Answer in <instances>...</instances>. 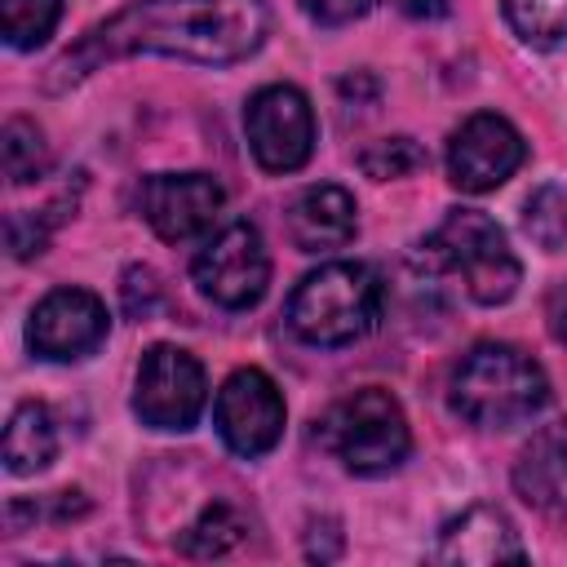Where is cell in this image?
I'll return each mask as SVG.
<instances>
[{"mask_svg": "<svg viewBox=\"0 0 567 567\" xmlns=\"http://www.w3.org/2000/svg\"><path fill=\"white\" fill-rule=\"evenodd\" d=\"M385 284L368 261H323L288 297V328L306 346H350L381 319Z\"/></svg>", "mask_w": 567, "mask_h": 567, "instance_id": "3957f363", "label": "cell"}, {"mask_svg": "<svg viewBox=\"0 0 567 567\" xmlns=\"http://www.w3.org/2000/svg\"><path fill=\"white\" fill-rule=\"evenodd\" d=\"M111 315L89 288H53L27 323V346L49 363H75L106 341Z\"/></svg>", "mask_w": 567, "mask_h": 567, "instance_id": "8fae6325", "label": "cell"}, {"mask_svg": "<svg viewBox=\"0 0 567 567\" xmlns=\"http://www.w3.org/2000/svg\"><path fill=\"white\" fill-rule=\"evenodd\" d=\"M523 230L536 248L558 252L567 244V190L563 186H536L523 204Z\"/></svg>", "mask_w": 567, "mask_h": 567, "instance_id": "44dd1931", "label": "cell"}, {"mask_svg": "<svg viewBox=\"0 0 567 567\" xmlns=\"http://www.w3.org/2000/svg\"><path fill=\"white\" fill-rule=\"evenodd\" d=\"M208 403L204 363L182 346H151L137 363L133 412L151 430H190Z\"/></svg>", "mask_w": 567, "mask_h": 567, "instance_id": "8992f818", "label": "cell"}, {"mask_svg": "<svg viewBox=\"0 0 567 567\" xmlns=\"http://www.w3.org/2000/svg\"><path fill=\"white\" fill-rule=\"evenodd\" d=\"M439 563L456 567H492V563H523V545L514 523L492 505H470L461 518H452L439 532Z\"/></svg>", "mask_w": 567, "mask_h": 567, "instance_id": "4fadbf2b", "label": "cell"}, {"mask_svg": "<svg viewBox=\"0 0 567 567\" xmlns=\"http://www.w3.org/2000/svg\"><path fill=\"white\" fill-rule=\"evenodd\" d=\"M447 403L461 421L478 430H509L532 421L549 403V377L527 350L509 341H478L461 354Z\"/></svg>", "mask_w": 567, "mask_h": 567, "instance_id": "7a4b0ae2", "label": "cell"}, {"mask_svg": "<svg viewBox=\"0 0 567 567\" xmlns=\"http://www.w3.org/2000/svg\"><path fill=\"white\" fill-rule=\"evenodd\" d=\"M505 22L532 49H554L567 40V0H505Z\"/></svg>", "mask_w": 567, "mask_h": 567, "instance_id": "ffe728a7", "label": "cell"}, {"mask_svg": "<svg viewBox=\"0 0 567 567\" xmlns=\"http://www.w3.org/2000/svg\"><path fill=\"white\" fill-rule=\"evenodd\" d=\"M75 199H53L49 208H40V213H9V221H4V239H9V252L22 261V257H35L44 244H49V235H53V226L62 221V208H71Z\"/></svg>", "mask_w": 567, "mask_h": 567, "instance_id": "603a6c76", "label": "cell"}, {"mask_svg": "<svg viewBox=\"0 0 567 567\" xmlns=\"http://www.w3.org/2000/svg\"><path fill=\"white\" fill-rule=\"evenodd\" d=\"M403 13H408V18H425V22H434V18L447 13V0H403Z\"/></svg>", "mask_w": 567, "mask_h": 567, "instance_id": "83f0119b", "label": "cell"}, {"mask_svg": "<svg viewBox=\"0 0 567 567\" xmlns=\"http://www.w3.org/2000/svg\"><path fill=\"white\" fill-rule=\"evenodd\" d=\"M199 292L226 310H248L270 284V257L252 221H226L190 261Z\"/></svg>", "mask_w": 567, "mask_h": 567, "instance_id": "52a82bcc", "label": "cell"}, {"mask_svg": "<svg viewBox=\"0 0 567 567\" xmlns=\"http://www.w3.org/2000/svg\"><path fill=\"white\" fill-rule=\"evenodd\" d=\"M213 421L235 456H266L284 439V394L261 368H239L221 381Z\"/></svg>", "mask_w": 567, "mask_h": 567, "instance_id": "9c48e42d", "label": "cell"}, {"mask_svg": "<svg viewBox=\"0 0 567 567\" xmlns=\"http://www.w3.org/2000/svg\"><path fill=\"white\" fill-rule=\"evenodd\" d=\"M248 151L266 173H297L315 151V111L297 84H266L244 111Z\"/></svg>", "mask_w": 567, "mask_h": 567, "instance_id": "ba28073f", "label": "cell"}, {"mask_svg": "<svg viewBox=\"0 0 567 567\" xmlns=\"http://www.w3.org/2000/svg\"><path fill=\"white\" fill-rule=\"evenodd\" d=\"M337 89H341V97H377V80L363 75V71L359 75H346Z\"/></svg>", "mask_w": 567, "mask_h": 567, "instance_id": "4316f807", "label": "cell"}, {"mask_svg": "<svg viewBox=\"0 0 567 567\" xmlns=\"http://www.w3.org/2000/svg\"><path fill=\"white\" fill-rule=\"evenodd\" d=\"M319 439L350 474H390L412 452V430L399 399L377 385L332 403L319 421Z\"/></svg>", "mask_w": 567, "mask_h": 567, "instance_id": "5b68a950", "label": "cell"}, {"mask_svg": "<svg viewBox=\"0 0 567 567\" xmlns=\"http://www.w3.org/2000/svg\"><path fill=\"white\" fill-rule=\"evenodd\" d=\"M270 31L266 0H133L106 22L80 35V44L53 66V84L80 80L115 58H182L199 66L244 62Z\"/></svg>", "mask_w": 567, "mask_h": 567, "instance_id": "6da1fadb", "label": "cell"}, {"mask_svg": "<svg viewBox=\"0 0 567 567\" xmlns=\"http://www.w3.org/2000/svg\"><path fill=\"white\" fill-rule=\"evenodd\" d=\"M359 168L372 177V182H394V177H408L416 168H425V146L416 137H381L372 146L359 151Z\"/></svg>", "mask_w": 567, "mask_h": 567, "instance_id": "7402d4cb", "label": "cell"}, {"mask_svg": "<svg viewBox=\"0 0 567 567\" xmlns=\"http://www.w3.org/2000/svg\"><path fill=\"white\" fill-rule=\"evenodd\" d=\"M221 182L208 173H151L137 186V208L164 244L195 239L221 213Z\"/></svg>", "mask_w": 567, "mask_h": 567, "instance_id": "7c38bea8", "label": "cell"}, {"mask_svg": "<svg viewBox=\"0 0 567 567\" xmlns=\"http://www.w3.org/2000/svg\"><path fill=\"white\" fill-rule=\"evenodd\" d=\"M523 159H527L523 133L505 115L478 111L447 142V182L465 195H483L509 182L523 168Z\"/></svg>", "mask_w": 567, "mask_h": 567, "instance_id": "30bf717a", "label": "cell"}, {"mask_svg": "<svg viewBox=\"0 0 567 567\" xmlns=\"http://www.w3.org/2000/svg\"><path fill=\"white\" fill-rule=\"evenodd\" d=\"M545 328L558 346H567V284H554L545 292Z\"/></svg>", "mask_w": 567, "mask_h": 567, "instance_id": "484cf974", "label": "cell"}, {"mask_svg": "<svg viewBox=\"0 0 567 567\" xmlns=\"http://www.w3.org/2000/svg\"><path fill=\"white\" fill-rule=\"evenodd\" d=\"M244 536H248V518H244L230 501H213V505L177 536V549H182L186 558H221V554H230Z\"/></svg>", "mask_w": 567, "mask_h": 567, "instance_id": "e0dca14e", "label": "cell"}, {"mask_svg": "<svg viewBox=\"0 0 567 567\" xmlns=\"http://www.w3.org/2000/svg\"><path fill=\"white\" fill-rule=\"evenodd\" d=\"M0 155H4V177L13 186H27V182H40L49 173V146H44V133L40 124L13 115L4 120L0 128Z\"/></svg>", "mask_w": 567, "mask_h": 567, "instance_id": "ac0fdd59", "label": "cell"}, {"mask_svg": "<svg viewBox=\"0 0 567 567\" xmlns=\"http://www.w3.org/2000/svg\"><path fill=\"white\" fill-rule=\"evenodd\" d=\"M62 18V0H0V35L9 49H40Z\"/></svg>", "mask_w": 567, "mask_h": 567, "instance_id": "d6986e66", "label": "cell"}, {"mask_svg": "<svg viewBox=\"0 0 567 567\" xmlns=\"http://www.w3.org/2000/svg\"><path fill=\"white\" fill-rule=\"evenodd\" d=\"M416 261L434 275H461L465 292L478 306H501L518 292L523 284V266L505 244V230L474 208H452L421 244H416Z\"/></svg>", "mask_w": 567, "mask_h": 567, "instance_id": "277c9868", "label": "cell"}, {"mask_svg": "<svg viewBox=\"0 0 567 567\" xmlns=\"http://www.w3.org/2000/svg\"><path fill=\"white\" fill-rule=\"evenodd\" d=\"M58 456V425L53 412L35 399L18 403L4 425V470L9 474H40Z\"/></svg>", "mask_w": 567, "mask_h": 567, "instance_id": "2e32d148", "label": "cell"}, {"mask_svg": "<svg viewBox=\"0 0 567 567\" xmlns=\"http://www.w3.org/2000/svg\"><path fill=\"white\" fill-rule=\"evenodd\" d=\"M514 487L536 509H567V416L540 425L514 461Z\"/></svg>", "mask_w": 567, "mask_h": 567, "instance_id": "9a60e30c", "label": "cell"}, {"mask_svg": "<svg viewBox=\"0 0 567 567\" xmlns=\"http://www.w3.org/2000/svg\"><path fill=\"white\" fill-rule=\"evenodd\" d=\"M354 195L346 186H306L288 208V239L301 252H332L354 239Z\"/></svg>", "mask_w": 567, "mask_h": 567, "instance_id": "5bb4252c", "label": "cell"}, {"mask_svg": "<svg viewBox=\"0 0 567 567\" xmlns=\"http://www.w3.org/2000/svg\"><path fill=\"white\" fill-rule=\"evenodd\" d=\"M377 4L381 0H301L306 18L319 22V27H346V22L363 18V13H372Z\"/></svg>", "mask_w": 567, "mask_h": 567, "instance_id": "d4e9b609", "label": "cell"}, {"mask_svg": "<svg viewBox=\"0 0 567 567\" xmlns=\"http://www.w3.org/2000/svg\"><path fill=\"white\" fill-rule=\"evenodd\" d=\"M120 301H124V315L128 319H146L151 310H155V301H159V279H155V270L151 266H128L124 275H120Z\"/></svg>", "mask_w": 567, "mask_h": 567, "instance_id": "cb8c5ba5", "label": "cell"}]
</instances>
